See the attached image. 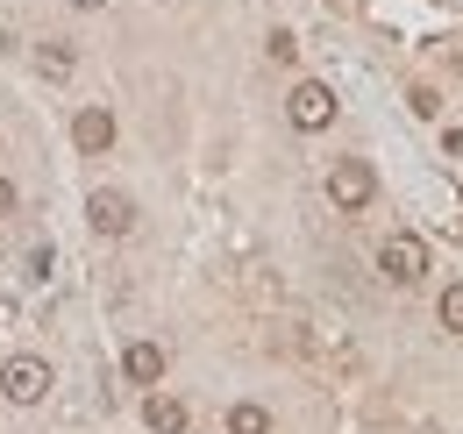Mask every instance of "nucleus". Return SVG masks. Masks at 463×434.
Returning <instances> with one entry per match:
<instances>
[{"label":"nucleus","mask_w":463,"mask_h":434,"mask_svg":"<svg viewBox=\"0 0 463 434\" xmlns=\"http://www.w3.org/2000/svg\"><path fill=\"white\" fill-rule=\"evenodd\" d=\"M143 428H150V434H185V428H193V413L178 406L172 392H143Z\"/></svg>","instance_id":"0eeeda50"},{"label":"nucleus","mask_w":463,"mask_h":434,"mask_svg":"<svg viewBox=\"0 0 463 434\" xmlns=\"http://www.w3.org/2000/svg\"><path fill=\"white\" fill-rule=\"evenodd\" d=\"M229 434H271V413L257 399H242V406H229Z\"/></svg>","instance_id":"1a4fd4ad"},{"label":"nucleus","mask_w":463,"mask_h":434,"mask_svg":"<svg viewBox=\"0 0 463 434\" xmlns=\"http://www.w3.org/2000/svg\"><path fill=\"white\" fill-rule=\"evenodd\" d=\"M14 214V185H7V178H0V221Z\"/></svg>","instance_id":"ddd939ff"},{"label":"nucleus","mask_w":463,"mask_h":434,"mask_svg":"<svg viewBox=\"0 0 463 434\" xmlns=\"http://www.w3.org/2000/svg\"><path fill=\"white\" fill-rule=\"evenodd\" d=\"M435 314H442V327H449V335H463V285H442Z\"/></svg>","instance_id":"9b49d317"},{"label":"nucleus","mask_w":463,"mask_h":434,"mask_svg":"<svg viewBox=\"0 0 463 434\" xmlns=\"http://www.w3.org/2000/svg\"><path fill=\"white\" fill-rule=\"evenodd\" d=\"M64 7H108V0H64Z\"/></svg>","instance_id":"4468645a"},{"label":"nucleus","mask_w":463,"mask_h":434,"mask_svg":"<svg viewBox=\"0 0 463 434\" xmlns=\"http://www.w3.org/2000/svg\"><path fill=\"white\" fill-rule=\"evenodd\" d=\"M0 392H7L14 406H36V399L51 392V363H43V356H7V363H0Z\"/></svg>","instance_id":"20e7f679"},{"label":"nucleus","mask_w":463,"mask_h":434,"mask_svg":"<svg viewBox=\"0 0 463 434\" xmlns=\"http://www.w3.org/2000/svg\"><path fill=\"white\" fill-rule=\"evenodd\" d=\"M406 100H413V114H420V121H435V114H442V93H435V86H413Z\"/></svg>","instance_id":"f8f14e48"},{"label":"nucleus","mask_w":463,"mask_h":434,"mask_svg":"<svg viewBox=\"0 0 463 434\" xmlns=\"http://www.w3.org/2000/svg\"><path fill=\"white\" fill-rule=\"evenodd\" d=\"M121 378H128V384H157V378H165V349H157V342H128Z\"/></svg>","instance_id":"6e6552de"},{"label":"nucleus","mask_w":463,"mask_h":434,"mask_svg":"<svg viewBox=\"0 0 463 434\" xmlns=\"http://www.w3.org/2000/svg\"><path fill=\"white\" fill-rule=\"evenodd\" d=\"M71 143H79L86 157H108V150H115V114L108 108H79L71 114Z\"/></svg>","instance_id":"39448f33"},{"label":"nucleus","mask_w":463,"mask_h":434,"mask_svg":"<svg viewBox=\"0 0 463 434\" xmlns=\"http://www.w3.org/2000/svg\"><path fill=\"white\" fill-rule=\"evenodd\" d=\"M328 200L343 207V214H364L371 200H378V171L364 157H343V164H328Z\"/></svg>","instance_id":"f257e3e1"},{"label":"nucleus","mask_w":463,"mask_h":434,"mask_svg":"<svg viewBox=\"0 0 463 434\" xmlns=\"http://www.w3.org/2000/svg\"><path fill=\"white\" fill-rule=\"evenodd\" d=\"M36 64H43L51 79H71V71H79V51H71V43H58V36H51V43L36 51Z\"/></svg>","instance_id":"9d476101"},{"label":"nucleus","mask_w":463,"mask_h":434,"mask_svg":"<svg viewBox=\"0 0 463 434\" xmlns=\"http://www.w3.org/2000/svg\"><path fill=\"white\" fill-rule=\"evenodd\" d=\"M286 121L299 128V136H314V128H328V121H335V93H328L321 79H299V86L286 93Z\"/></svg>","instance_id":"f03ea898"},{"label":"nucleus","mask_w":463,"mask_h":434,"mask_svg":"<svg viewBox=\"0 0 463 434\" xmlns=\"http://www.w3.org/2000/svg\"><path fill=\"white\" fill-rule=\"evenodd\" d=\"M378 271L392 278V285H420L428 278V242L420 235H385L378 242Z\"/></svg>","instance_id":"7ed1b4c3"},{"label":"nucleus","mask_w":463,"mask_h":434,"mask_svg":"<svg viewBox=\"0 0 463 434\" xmlns=\"http://www.w3.org/2000/svg\"><path fill=\"white\" fill-rule=\"evenodd\" d=\"M86 221H93V235H128V228H136V200H128V193H93V200H86Z\"/></svg>","instance_id":"423d86ee"}]
</instances>
